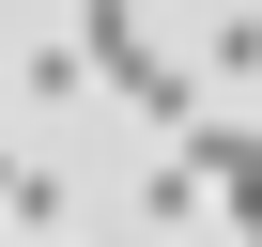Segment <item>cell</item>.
Wrapping results in <instances>:
<instances>
[{"label":"cell","mask_w":262,"mask_h":247,"mask_svg":"<svg viewBox=\"0 0 262 247\" xmlns=\"http://www.w3.org/2000/svg\"><path fill=\"white\" fill-rule=\"evenodd\" d=\"M231 16H262V0H231Z\"/></svg>","instance_id":"cell-2"},{"label":"cell","mask_w":262,"mask_h":247,"mask_svg":"<svg viewBox=\"0 0 262 247\" xmlns=\"http://www.w3.org/2000/svg\"><path fill=\"white\" fill-rule=\"evenodd\" d=\"M185 247H216V232H185Z\"/></svg>","instance_id":"cell-3"},{"label":"cell","mask_w":262,"mask_h":247,"mask_svg":"<svg viewBox=\"0 0 262 247\" xmlns=\"http://www.w3.org/2000/svg\"><path fill=\"white\" fill-rule=\"evenodd\" d=\"M62 47H77V77H108V93H123V77L155 62V31H139V0H77V31H62Z\"/></svg>","instance_id":"cell-1"}]
</instances>
